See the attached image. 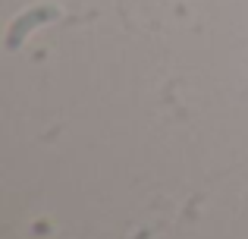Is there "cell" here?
Listing matches in <instances>:
<instances>
[{"label":"cell","instance_id":"obj_1","mask_svg":"<svg viewBox=\"0 0 248 239\" xmlns=\"http://www.w3.org/2000/svg\"><path fill=\"white\" fill-rule=\"evenodd\" d=\"M57 16H60V10H57V6H31V10H25L22 16L13 19L10 32H6V48L16 50L19 44L25 41V35H31L38 25L50 22V19H57Z\"/></svg>","mask_w":248,"mask_h":239}]
</instances>
